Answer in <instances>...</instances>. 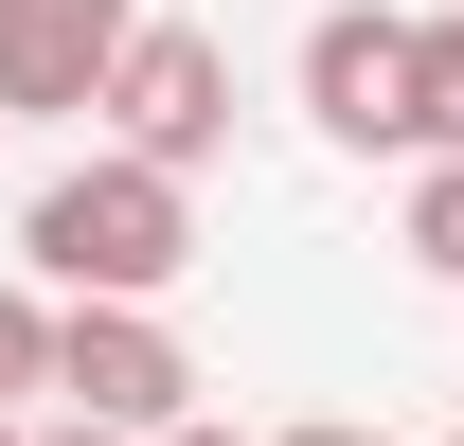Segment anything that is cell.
Here are the masks:
<instances>
[{"label": "cell", "mask_w": 464, "mask_h": 446, "mask_svg": "<svg viewBox=\"0 0 464 446\" xmlns=\"http://www.w3.org/2000/svg\"><path fill=\"white\" fill-rule=\"evenodd\" d=\"M18 250H36V286H54V304H161V286L197 268V179H161V161H125V143H90L72 179H36Z\"/></svg>", "instance_id": "1"}, {"label": "cell", "mask_w": 464, "mask_h": 446, "mask_svg": "<svg viewBox=\"0 0 464 446\" xmlns=\"http://www.w3.org/2000/svg\"><path fill=\"white\" fill-rule=\"evenodd\" d=\"M54 411H72V429H125V446L197 429V357H179V322H161V304H72V322H54Z\"/></svg>", "instance_id": "2"}, {"label": "cell", "mask_w": 464, "mask_h": 446, "mask_svg": "<svg viewBox=\"0 0 464 446\" xmlns=\"http://www.w3.org/2000/svg\"><path fill=\"white\" fill-rule=\"evenodd\" d=\"M411 108H429V18L322 0V18H304V125H322V143H411Z\"/></svg>", "instance_id": "3"}, {"label": "cell", "mask_w": 464, "mask_h": 446, "mask_svg": "<svg viewBox=\"0 0 464 446\" xmlns=\"http://www.w3.org/2000/svg\"><path fill=\"white\" fill-rule=\"evenodd\" d=\"M108 143L125 161H161V179H197L232 143V54L197 36V18H143L125 36V72H108Z\"/></svg>", "instance_id": "4"}, {"label": "cell", "mask_w": 464, "mask_h": 446, "mask_svg": "<svg viewBox=\"0 0 464 446\" xmlns=\"http://www.w3.org/2000/svg\"><path fill=\"white\" fill-rule=\"evenodd\" d=\"M143 0H0V125H108Z\"/></svg>", "instance_id": "5"}, {"label": "cell", "mask_w": 464, "mask_h": 446, "mask_svg": "<svg viewBox=\"0 0 464 446\" xmlns=\"http://www.w3.org/2000/svg\"><path fill=\"white\" fill-rule=\"evenodd\" d=\"M54 322H72V304L0 286V429H36V393H54Z\"/></svg>", "instance_id": "6"}, {"label": "cell", "mask_w": 464, "mask_h": 446, "mask_svg": "<svg viewBox=\"0 0 464 446\" xmlns=\"http://www.w3.org/2000/svg\"><path fill=\"white\" fill-rule=\"evenodd\" d=\"M411 161H464V18H429V108H411Z\"/></svg>", "instance_id": "7"}, {"label": "cell", "mask_w": 464, "mask_h": 446, "mask_svg": "<svg viewBox=\"0 0 464 446\" xmlns=\"http://www.w3.org/2000/svg\"><path fill=\"white\" fill-rule=\"evenodd\" d=\"M393 250H411V268H447V286H464V161H429V179H411V232H393Z\"/></svg>", "instance_id": "8"}, {"label": "cell", "mask_w": 464, "mask_h": 446, "mask_svg": "<svg viewBox=\"0 0 464 446\" xmlns=\"http://www.w3.org/2000/svg\"><path fill=\"white\" fill-rule=\"evenodd\" d=\"M286 446H375V429H340V411H322V429H286Z\"/></svg>", "instance_id": "9"}, {"label": "cell", "mask_w": 464, "mask_h": 446, "mask_svg": "<svg viewBox=\"0 0 464 446\" xmlns=\"http://www.w3.org/2000/svg\"><path fill=\"white\" fill-rule=\"evenodd\" d=\"M36 446H125V429H72V411H54V429H36Z\"/></svg>", "instance_id": "10"}, {"label": "cell", "mask_w": 464, "mask_h": 446, "mask_svg": "<svg viewBox=\"0 0 464 446\" xmlns=\"http://www.w3.org/2000/svg\"><path fill=\"white\" fill-rule=\"evenodd\" d=\"M161 446H232V429H215V411H197V429H161Z\"/></svg>", "instance_id": "11"}, {"label": "cell", "mask_w": 464, "mask_h": 446, "mask_svg": "<svg viewBox=\"0 0 464 446\" xmlns=\"http://www.w3.org/2000/svg\"><path fill=\"white\" fill-rule=\"evenodd\" d=\"M0 446H36V429H0Z\"/></svg>", "instance_id": "12"}, {"label": "cell", "mask_w": 464, "mask_h": 446, "mask_svg": "<svg viewBox=\"0 0 464 446\" xmlns=\"http://www.w3.org/2000/svg\"><path fill=\"white\" fill-rule=\"evenodd\" d=\"M447 446H464V429H447Z\"/></svg>", "instance_id": "13"}]
</instances>
